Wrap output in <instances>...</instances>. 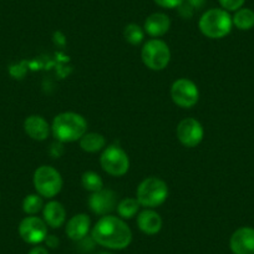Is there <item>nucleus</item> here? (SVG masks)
Listing matches in <instances>:
<instances>
[{"instance_id":"f257e3e1","label":"nucleus","mask_w":254,"mask_h":254,"mask_svg":"<svg viewBox=\"0 0 254 254\" xmlns=\"http://www.w3.org/2000/svg\"><path fill=\"white\" fill-rule=\"evenodd\" d=\"M91 238L95 243L107 249L121 251L132 242V232L126 222L116 216H102L95 223L91 231Z\"/></svg>"},{"instance_id":"f03ea898","label":"nucleus","mask_w":254,"mask_h":254,"mask_svg":"<svg viewBox=\"0 0 254 254\" xmlns=\"http://www.w3.org/2000/svg\"><path fill=\"white\" fill-rule=\"evenodd\" d=\"M86 131V120L76 112H61L54 117L51 125V132L54 137L65 143L80 141Z\"/></svg>"},{"instance_id":"7ed1b4c3","label":"nucleus","mask_w":254,"mask_h":254,"mask_svg":"<svg viewBox=\"0 0 254 254\" xmlns=\"http://www.w3.org/2000/svg\"><path fill=\"white\" fill-rule=\"evenodd\" d=\"M198 28L209 39H223L233 28L231 14L224 9L213 8L203 13L198 21Z\"/></svg>"},{"instance_id":"20e7f679","label":"nucleus","mask_w":254,"mask_h":254,"mask_svg":"<svg viewBox=\"0 0 254 254\" xmlns=\"http://www.w3.org/2000/svg\"><path fill=\"white\" fill-rule=\"evenodd\" d=\"M168 197V186L158 177H147L138 185L136 199L145 208H156L166 202Z\"/></svg>"},{"instance_id":"39448f33","label":"nucleus","mask_w":254,"mask_h":254,"mask_svg":"<svg viewBox=\"0 0 254 254\" xmlns=\"http://www.w3.org/2000/svg\"><path fill=\"white\" fill-rule=\"evenodd\" d=\"M36 193L43 198L51 199L60 193L63 188V177L53 166H40L36 168L33 177Z\"/></svg>"},{"instance_id":"423d86ee","label":"nucleus","mask_w":254,"mask_h":254,"mask_svg":"<svg viewBox=\"0 0 254 254\" xmlns=\"http://www.w3.org/2000/svg\"><path fill=\"white\" fill-rule=\"evenodd\" d=\"M141 59L146 67L153 71H161L165 70L170 64L171 50L165 41L153 38L143 44Z\"/></svg>"},{"instance_id":"0eeeda50","label":"nucleus","mask_w":254,"mask_h":254,"mask_svg":"<svg viewBox=\"0 0 254 254\" xmlns=\"http://www.w3.org/2000/svg\"><path fill=\"white\" fill-rule=\"evenodd\" d=\"M100 163L102 170L114 177L126 175L127 171L130 170V158L117 145H110L104 148V152L100 157Z\"/></svg>"},{"instance_id":"6e6552de","label":"nucleus","mask_w":254,"mask_h":254,"mask_svg":"<svg viewBox=\"0 0 254 254\" xmlns=\"http://www.w3.org/2000/svg\"><path fill=\"white\" fill-rule=\"evenodd\" d=\"M171 97L177 106L182 109H190L199 100L198 87L192 80L178 79L171 86Z\"/></svg>"},{"instance_id":"1a4fd4ad","label":"nucleus","mask_w":254,"mask_h":254,"mask_svg":"<svg viewBox=\"0 0 254 254\" xmlns=\"http://www.w3.org/2000/svg\"><path fill=\"white\" fill-rule=\"evenodd\" d=\"M19 236L28 244H40L48 237V224L36 216L25 217L19 224Z\"/></svg>"},{"instance_id":"9d476101","label":"nucleus","mask_w":254,"mask_h":254,"mask_svg":"<svg viewBox=\"0 0 254 254\" xmlns=\"http://www.w3.org/2000/svg\"><path fill=\"white\" fill-rule=\"evenodd\" d=\"M177 138L185 147H197L204 136L203 126L196 119L188 117L182 120L177 126Z\"/></svg>"},{"instance_id":"9b49d317","label":"nucleus","mask_w":254,"mask_h":254,"mask_svg":"<svg viewBox=\"0 0 254 254\" xmlns=\"http://www.w3.org/2000/svg\"><path fill=\"white\" fill-rule=\"evenodd\" d=\"M89 207L95 214L99 216H107L111 213L114 209L117 207V198L116 193L112 190L109 188H102V190H97L91 193L89 198Z\"/></svg>"},{"instance_id":"f8f14e48","label":"nucleus","mask_w":254,"mask_h":254,"mask_svg":"<svg viewBox=\"0 0 254 254\" xmlns=\"http://www.w3.org/2000/svg\"><path fill=\"white\" fill-rule=\"evenodd\" d=\"M229 248L233 254H254V228L241 227L232 234Z\"/></svg>"},{"instance_id":"ddd939ff","label":"nucleus","mask_w":254,"mask_h":254,"mask_svg":"<svg viewBox=\"0 0 254 254\" xmlns=\"http://www.w3.org/2000/svg\"><path fill=\"white\" fill-rule=\"evenodd\" d=\"M90 227H91L90 217L85 213H79L67 221L65 232L71 241L80 242L86 238L90 232Z\"/></svg>"},{"instance_id":"4468645a","label":"nucleus","mask_w":254,"mask_h":254,"mask_svg":"<svg viewBox=\"0 0 254 254\" xmlns=\"http://www.w3.org/2000/svg\"><path fill=\"white\" fill-rule=\"evenodd\" d=\"M26 135L35 141H45L50 135L51 127L49 122L40 115H31L24 121Z\"/></svg>"},{"instance_id":"2eb2a0df","label":"nucleus","mask_w":254,"mask_h":254,"mask_svg":"<svg viewBox=\"0 0 254 254\" xmlns=\"http://www.w3.org/2000/svg\"><path fill=\"white\" fill-rule=\"evenodd\" d=\"M137 227L142 233L147 236H155L162 229V218L157 212L146 208L137 216Z\"/></svg>"},{"instance_id":"dca6fc26","label":"nucleus","mask_w":254,"mask_h":254,"mask_svg":"<svg viewBox=\"0 0 254 254\" xmlns=\"http://www.w3.org/2000/svg\"><path fill=\"white\" fill-rule=\"evenodd\" d=\"M43 217L45 223L51 228H60L66 222V209L60 202L50 201L44 204Z\"/></svg>"},{"instance_id":"f3484780","label":"nucleus","mask_w":254,"mask_h":254,"mask_svg":"<svg viewBox=\"0 0 254 254\" xmlns=\"http://www.w3.org/2000/svg\"><path fill=\"white\" fill-rule=\"evenodd\" d=\"M171 28L170 16L163 13H153L145 20L143 30L152 38H161Z\"/></svg>"},{"instance_id":"a211bd4d","label":"nucleus","mask_w":254,"mask_h":254,"mask_svg":"<svg viewBox=\"0 0 254 254\" xmlns=\"http://www.w3.org/2000/svg\"><path fill=\"white\" fill-rule=\"evenodd\" d=\"M80 147L82 151L89 153L99 152L104 150L106 146V140L101 133L97 132H86L81 138H80Z\"/></svg>"},{"instance_id":"6ab92c4d","label":"nucleus","mask_w":254,"mask_h":254,"mask_svg":"<svg viewBox=\"0 0 254 254\" xmlns=\"http://www.w3.org/2000/svg\"><path fill=\"white\" fill-rule=\"evenodd\" d=\"M232 21H233V26H236L238 30H251L254 28V11L248 8L238 9L237 11H234Z\"/></svg>"},{"instance_id":"aec40b11","label":"nucleus","mask_w":254,"mask_h":254,"mask_svg":"<svg viewBox=\"0 0 254 254\" xmlns=\"http://www.w3.org/2000/svg\"><path fill=\"white\" fill-rule=\"evenodd\" d=\"M141 204L136 198H124L117 203L116 211L119 213L120 218L122 219H131L138 213Z\"/></svg>"},{"instance_id":"412c9836","label":"nucleus","mask_w":254,"mask_h":254,"mask_svg":"<svg viewBox=\"0 0 254 254\" xmlns=\"http://www.w3.org/2000/svg\"><path fill=\"white\" fill-rule=\"evenodd\" d=\"M124 38L131 45H140L145 38V30L135 23L127 24L124 30Z\"/></svg>"},{"instance_id":"4be33fe9","label":"nucleus","mask_w":254,"mask_h":254,"mask_svg":"<svg viewBox=\"0 0 254 254\" xmlns=\"http://www.w3.org/2000/svg\"><path fill=\"white\" fill-rule=\"evenodd\" d=\"M81 185L85 190L94 193V192H97V190L104 188V181H102L101 176L97 175L96 172L87 171L81 176Z\"/></svg>"},{"instance_id":"5701e85b","label":"nucleus","mask_w":254,"mask_h":254,"mask_svg":"<svg viewBox=\"0 0 254 254\" xmlns=\"http://www.w3.org/2000/svg\"><path fill=\"white\" fill-rule=\"evenodd\" d=\"M44 208L43 197L40 194H29L23 201V211L29 216H35Z\"/></svg>"},{"instance_id":"b1692460","label":"nucleus","mask_w":254,"mask_h":254,"mask_svg":"<svg viewBox=\"0 0 254 254\" xmlns=\"http://www.w3.org/2000/svg\"><path fill=\"white\" fill-rule=\"evenodd\" d=\"M222 9L229 11H237L238 9L243 8L246 0H218Z\"/></svg>"},{"instance_id":"393cba45","label":"nucleus","mask_w":254,"mask_h":254,"mask_svg":"<svg viewBox=\"0 0 254 254\" xmlns=\"http://www.w3.org/2000/svg\"><path fill=\"white\" fill-rule=\"evenodd\" d=\"M157 5L165 9H175L182 5L185 0H153Z\"/></svg>"},{"instance_id":"a878e982","label":"nucleus","mask_w":254,"mask_h":254,"mask_svg":"<svg viewBox=\"0 0 254 254\" xmlns=\"http://www.w3.org/2000/svg\"><path fill=\"white\" fill-rule=\"evenodd\" d=\"M46 243V247L48 248H51V249H55L59 247V238L56 236H49L45 238V241H44Z\"/></svg>"},{"instance_id":"bb28decb","label":"nucleus","mask_w":254,"mask_h":254,"mask_svg":"<svg viewBox=\"0 0 254 254\" xmlns=\"http://www.w3.org/2000/svg\"><path fill=\"white\" fill-rule=\"evenodd\" d=\"M28 254H49V252L45 247L35 246L33 249H30V252Z\"/></svg>"},{"instance_id":"cd10ccee","label":"nucleus","mask_w":254,"mask_h":254,"mask_svg":"<svg viewBox=\"0 0 254 254\" xmlns=\"http://www.w3.org/2000/svg\"><path fill=\"white\" fill-rule=\"evenodd\" d=\"M186 1H187V3L190 4L192 8H197V9H199L201 6H203V4H204V0H186Z\"/></svg>"},{"instance_id":"c85d7f7f","label":"nucleus","mask_w":254,"mask_h":254,"mask_svg":"<svg viewBox=\"0 0 254 254\" xmlns=\"http://www.w3.org/2000/svg\"><path fill=\"white\" fill-rule=\"evenodd\" d=\"M99 254H111V253H109V252H101V253H99Z\"/></svg>"}]
</instances>
